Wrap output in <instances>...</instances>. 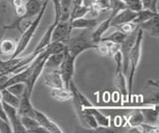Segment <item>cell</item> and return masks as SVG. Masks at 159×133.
I'll use <instances>...</instances> for the list:
<instances>
[{"mask_svg": "<svg viewBox=\"0 0 159 133\" xmlns=\"http://www.w3.org/2000/svg\"><path fill=\"white\" fill-rule=\"evenodd\" d=\"M139 28V27H138ZM142 42H143V31L141 29H138L135 42L129 53V62H128V81H127V98L128 100H131L132 90H133V81L137 67L140 63L141 53H142Z\"/></svg>", "mask_w": 159, "mask_h": 133, "instance_id": "obj_1", "label": "cell"}, {"mask_svg": "<svg viewBox=\"0 0 159 133\" xmlns=\"http://www.w3.org/2000/svg\"><path fill=\"white\" fill-rule=\"evenodd\" d=\"M49 1H50V0H43V4H42L41 10H40L39 14L36 16V18H35L33 21L30 22V24L26 27V29L21 32V37H20V39L17 41L16 49H15V51L12 54V56L10 57V59H14L16 57H19L27 49V47L29 46V44H30V41L32 40L35 32L37 31V29H38V27L40 25V22H41L42 18L44 16L45 11H46Z\"/></svg>", "mask_w": 159, "mask_h": 133, "instance_id": "obj_2", "label": "cell"}, {"mask_svg": "<svg viewBox=\"0 0 159 133\" xmlns=\"http://www.w3.org/2000/svg\"><path fill=\"white\" fill-rule=\"evenodd\" d=\"M89 30H82V32L78 35L70 37L68 42L65 44L66 45V51L71 53L72 55L78 57L79 55L83 54L84 51L94 49L96 43L92 39V33L89 34Z\"/></svg>", "mask_w": 159, "mask_h": 133, "instance_id": "obj_3", "label": "cell"}, {"mask_svg": "<svg viewBox=\"0 0 159 133\" xmlns=\"http://www.w3.org/2000/svg\"><path fill=\"white\" fill-rule=\"evenodd\" d=\"M43 4V0H26L25 1V14L18 18L16 21L13 24L9 26H5L4 28L6 29H18L19 31H21V23L24 20H28V19H31L33 17H36L40 10H41Z\"/></svg>", "mask_w": 159, "mask_h": 133, "instance_id": "obj_4", "label": "cell"}, {"mask_svg": "<svg viewBox=\"0 0 159 133\" xmlns=\"http://www.w3.org/2000/svg\"><path fill=\"white\" fill-rule=\"evenodd\" d=\"M77 58L78 57L72 55L71 53H69L68 51L65 50L64 59L61 63V65L59 67V71L62 76L65 87L68 88V90H69V83L73 80V77H74L75 64H76Z\"/></svg>", "mask_w": 159, "mask_h": 133, "instance_id": "obj_5", "label": "cell"}, {"mask_svg": "<svg viewBox=\"0 0 159 133\" xmlns=\"http://www.w3.org/2000/svg\"><path fill=\"white\" fill-rule=\"evenodd\" d=\"M114 63H116V70H114V86L118 90L121 95L126 97L127 96V81L125 75L122 71V63H121V55L120 52H117L113 57Z\"/></svg>", "mask_w": 159, "mask_h": 133, "instance_id": "obj_6", "label": "cell"}, {"mask_svg": "<svg viewBox=\"0 0 159 133\" xmlns=\"http://www.w3.org/2000/svg\"><path fill=\"white\" fill-rule=\"evenodd\" d=\"M138 26L137 28L134 30L132 33L128 34L126 36L125 40H124L121 44H120V55H121V63H122V71L123 73L125 76H127L128 73V62H129V53H130V50L133 46L134 42H135L136 39V35H137V31H138Z\"/></svg>", "mask_w": 159, "mask_h": 133, "instance_id": "obj_7", "label": "cell"}, {"mask_svg": "<svg viewBox=\"0 0 159 133\" xmlns=\"http://www.w3.org/2000/svg\"><path fill=\"white\" fill-rule=\"evenodd\" d=\"M72 32L73 29L70 24V20H60L53 30L51 42H61L66 44L71 37Z\"/></svg>", "mask_w": 159, "mask_h": 133, "instance_id": "obj_8", "label": "cell"}, {"mask_svg": "<svg viewBox=\"0 0 159 133\" xmlns=\"http://www.w3.org/2000/svg\"><path fill=\"white\" fill-rule=\"evenodd\" d=\"M2 105L4 107L5 112H6L8 122L10 123V125H11V127H12V131L14 133H25L26 132L24 126L21 123L20 115L17 112V108L7 104V103L4 102V101H2Z\"/></svg>", "mask_w": 159, "mask_h": 133, "instance_id": "obj_9", "label": "cell"}, {"mask_svg": "<svg viewBox=\"0 0 159 133\" xmlns=\"http://www.w3.org/2000/svg\"><path fill=\"white\" fill-rule=\"evenodd\" d=\"M34 118L42 127L48 131V133H63L64 130L60 127L56 122L47 116L44 112L40 111L35 108L34 109Z\"/></svg>", "mask_w": 159, "mask_h": 133, "instance_id": "obj_10", "label": "cell"}, {"mask_svg": "<svg viewBox=\"0 0 159 133\" xmlns=\"http://www.w3.org/2000/svg\"><path fill=\"white\" fill-rule=\"evenodd\" d=\"M43 81L45 86L49 88H62L65 87L64 82L61 73H60L59 69L58 70H49L43 71Z\"/></svg>", "mask_w": 159, "mask_h": 133, "instance_id": "obj_11", "label": "cell"}, {"mask_svg": "<svg viewBox=\"0 0 159 133\" xmlns=\"http://www.w3.org/2000/svg\"><path fill=\"white\" fill-rule=\"evenodd\" d=\"M34 109L31 102V95L28 90L25 91L23 95L20 97V102L17 107V112L20 116H32L34 117Z\"/></svg>", "mask_w": 159, "mask_h": 133, "instance_id": "obj_12", "label": "cell"}, {"mask_svg": "<svg viewBox=\"0 0 159 133\" xmlns=\"http://www.w3.org/2000/svg\"><path fill=\"white\" fill-rule=\"evenodd\" d=\"M17 46V41L11 38H3L0 40V59L8 60L12 56Z\"/></svg>", "mask_w": 159, "mask_h": 133, "instance_id": "obj_13", "label": "cell"}, {"mask_svg": "<svg viewBox=\"0 0 159 133\" xmlns=\"http://www.w3.org/2000/svg\"><path fill=\"white\" fill-rule=\"evenodd\" d=\"M136 16V12L130 10L128 8H124L118 13L116 14V16L112 18L111 22V27H116L118 25L127 22H132V20Z\"/></svg>", "mask_w": 159, "mask_h": 133, "instance_id": "obj_14", "label": "cell"}, {"mask_svg": "<svg viewBox=\"0 0 159 133\" xmlns=\"http://www.w3.org/2000/svg\"><path fill=\"white\" fill-rule=\"evenodd\" d=\"M137 26L143 32H147L150 36L154 38H159V14L148 19L146 21H144L143 23L139 24Z\"/></svg>", "mask_w": 159, "mask_h": 133, "instance_id": "obj_15", "label": "cell"}, {"mask_svg": "<svg viewBox=\"0 0 159 133\" xmlns=\"http://www.w3.org/2000/svg\"><path fill=\"white\" fill-rule=\"evenodd\" d=\"M70 24H71L73 30H75V29H79V30H84V29L92 30V29L96 28V26L98 25V19L81 17L70 20Z\"/></svg>", "mask_w": 159, "mask_h": 133, "instance_id": "obj_16", "label": "cell"}, {"mask_svg": "<svg viewBox=\"0 0 159 133\" xmlns=\"http://www.w3.org/2000/svg\"><path fill=\"white\" fill-rule=\"evenodd\" d=\"M21 123L26 132L29 133H48V131L39 124L38 121L32 116H20Z\"/></svg>", "mask_w": 159, "mask_h": 133, "instance_id": "obj_17", "label": "cell"}, {"mask_svg": "<svg viewBox=\"0 0 159 133\" xmlns=\"http://www.w3.org/2000/svg\"><path fill=\"white\" fill-rule=\"evenodd\" d=\"M113 16L109 15V17H107L106 20H103L101 24H98V27L96 28V30H94L93 33H92V39L94 43H98L101 41L102 37H103V35L107 32V30L109 28H111V22L112 20Z\"/></svg>", "mask_w": 159, "mask_h": 133, "instance_id": "obj_18", "label": "cell"}, {"mask_svg": "<svg viewBox=\"0 0 159 133\" xmlns=\"http://www.w3.org/2000/svg\"><path fill=\"white\" fill-rule=\"evenodd\" d=\"M64 55H65V51L54 53V54H51V55H49L46 62H45L43 71L58 70L62 61H63V59H64Z\"/></svg>", "mask_w": 159, "mask_h": 133, "instance_id": "obj_19", "label": "cell"}, {"mask_svg": "<svg viewBox=\"0 0 159 133\" xmlns=\"http://www.w3.org/2000/svg\"><path fill=\"white\" fill-rule=\"evenodd\" d=\"M84 108H86V109L93 116V118L96 119V121L98 123V126H99V127H109L111 126V119H109V117L104 115L103 113L99 111V109L96 105L89 106V107H84Z\"/></svg>", "mask_w": 159, "mask_h": 133, "instance_id": "obj_20", "label": "cell"}, {"mask_svg": "<svg viewBox=\"0 0 159 133\" xmlns=\"http://www.w3.org/2000/svg\"><path fill=\"white\" fill-rule=\"evenodd\" d=\"M140 111L143 115L144 122L153 124L158 121V104L154 107H140Z\"/></svg>", "mask_w": 159, "mask_h": 133, "instance_id": "obj_21", "label": "cell"}, {"mask_svg": "<svg viewBox=\"0 0 159 133\" xmlns=\"http://www.w3.org/2000/svg\"><path fill=\"white\" fill-rule=\"evenodd\" d=\"M51 96L58 101H68L72 100V92L66 87L53 88L51 90Z\"/></svg>", "mask_w": 159, "mask_h": 133, "instance_id": "obj_22", "label": "cell"}, {"mask_svg": "<svg viewBox=\"0 0 159 133\" xmlns=\"http://www.w3.org/2000/svg\"><path fill=\"white\" fill-rule=\"evenodd\" d=\"M144 122L143 115L140 111V108H134L130 115L127 117V123L130 127H138Z\"/></svg>", "mask_w": 159, "mask_h": 133, "instance_id": "obj_23", "label": "cell"}, {"mask_svg": "<svg viewBox=\"0 0 159 133\" xmlns=\"http://www.w3.org/2000/svg\"><path fill=\"white\" fill-rule=\"evenodd\" d=\"M156 15H158V13L153 12L151 10H149V9H141V10L136 12V16L132 20V22L134 24H136V25H139V24L143 23L144 21H146L148 19H150Z\"/></svg>", "mask_w": 159, "mask_h": 133, "instance_id": "obj_24", "label": "cell"}, {"mask_svg": "<svg viewBox=\"0 0 159 133\" xmlns=\"http://www.w3.org/2000/svg\"><path fill=\"white\" fill-rule=\"evenodd\" d=\"M126 34L123 33L120 30H116L112 32L111 34H109L108 36L107 37H102L101 41L102 42H112V43H116V44H121L126 38Z\"/></svg>", "mask_w": 159, "mask_h": 133, "instance_id": "obj_25", "label": "cell"}, {"mask_svg": "<svg viewBox=\"0 0 159 133\" xmlns=\"http://www.w3.org/2000/svg\"><path fill=\"white\" fill-rule=\"evenodd\" d=\"M1 95H2V101L6 102L7 104L11 105L15 108L18 107L19 102H20V97H18L10 91H8L6 88L1 90Z\"/></svg>", "mask_w": 159, "mask_h": 133, "instance_id": "obj_26", "label": "cell"}, {"mask_svg": "<svg viewBox=\"0 0 159 133\" xmlns=\"http://www.w3.org/2000/svg\"><path fill=\"white\" fill-rule=\"evenodd\" d=\"M89 7L84 5H78V6H74L72 7L71 10V14H70V20L72 19H76V18H81V17H84L89 14Z\"/></svg>", "mask_w": 159, "mask_h": 133, "instance_id": "obj_27", "label": "cell"}, {"mask_svg": "<svg viewBox=\"0 0 159 133\" xmlns=\"http://www.w3.org/2000/svg\"><path fill=\"white\" fill-rule=\"evenodd\" d=\"M6 90L16 96L21 97L23 95V93L25 92V91L27 90V86L25 82H16V83H12V85L8 86L6 87Z\"/></svg>", "mask_w": 159, "mask_h": 133, "instance_id": "obj_28", "label": "cell"}, {"mask_svg": "<svg viewBox=\"0 0 159 133\" xmlns=\"http://www.w3.org/2000/svg\"><path fill=\"white\" fill-rule=\"evenodd\" d=\"M142 9H149L158 13V0H141Z\"/></svg>", "mask_w": 159, "mask_h": 133, "instance_id": "obj_29", "label": "cell"}, {"mask_svg": "<svg viewBox=\"0 0 159 133\" xmlns=\"http://www.w3.org/2000/svg\"><path fill=\"white\" fill-rule=\"evenodd\" d=\"M123 2H124V4H125L126 8L135 11V12L142 9L141 0H123Z\"/></svg>", "mask_w": 159, "mask_h": 133, "instance_id": "obj_30", "label": "cell"}, {"mask_svg": "<svg viewBox=\"0 0 159 133\" xmlns=\"http://www.w3.org/2000/svg\"><path fill=\"white\" fill-rule=\"evenodd\" d=\"M116 28H118V30H120L123 33H125L126 35H128V34L132 33L134 30H135V29L137 28V25L136 24H134L133 22H127V23L120 24V25L116 26Z\"/></svg>", "mask_w": 159, "mask_h": 133, "instance_id": "obj_31", "label": "cell"}, {"mask_svg": "<svg viewBox=\"0 0 159 133\" xmlns=\"http://www.w3.org/2000/svg\"><path fill=\"white\" fill-rule=\"evenodd\" d=\"M138 129H141L140 132H144V133H156L158 132V126L157 125H152V124H149V123H145L143 122L139 125Z\"/></svg>", "mask_w": 159, "mask_h": 133, "instance_id": "obj_32", "label": "cell"}, {"mask_svg": "<svg viewBox=\"0 0 159 133\" xmlns=\"http://www.w3.org/2000/svg\"><path fill=\"white\" fill-rule=\"evenodd\" d=\"M0 132L1 133H11V132H13L10 123L6 120L2 119L1 117H0Z\"/></svg>", "mask_w": 159, "mask_h": 133, "instance_id": "obj_33", "label": "cell"}, {"mask_svg": "<svg viewBox=\"0 0 159 133\" xmlns=\"http://www.w3.org/2000/svg\"><path fill=\"white\" fill-rule=\"evenodd\" d=\"M94 2H96V0H83V4L88 7H91Z\"/></svg>", "mask_w": 159, "mask_h": 133, "instance_id": "obj_34", "label": "cell"}, {"mask_svg": "<svg viewBox=\"0 0 159 133\" xmlns=\"http://www.w3.org/2000/svg\"><path fill=\"white\" fill-rule=\"evenodd\" d=\"M5 7H4V4H3V2L0 0V9H4Z\"/></svg>", "mask_w": 159, "mask_h": 133, "instance_id": "obj_35", "label": "cell"}, {"mask_svg": "<svg viewBox=\"0 0 159 133\" xmlns=\"http://www.w3.org/2000/svg\"><path fill=\"white\" fill-rule=\"evenodd\" d=\"M0 101H2V95H1V91H0Z\"/></svg>", "mask_w": 159, "mask_h": 133, "instance_id": "obj_36", "label": "cell"}]
</instances>
